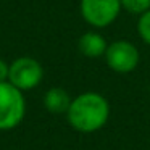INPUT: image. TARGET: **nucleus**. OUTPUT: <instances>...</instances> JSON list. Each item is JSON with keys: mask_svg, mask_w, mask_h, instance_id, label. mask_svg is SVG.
I'll return each instance as SVG.
<instances>
[{"mask_svg": "<svg viewBox=\"0 0 150 150\" xmlns=\"http://www.w3.org/2000/svg\"><path fill=\"white\" fill-rule=\"evenodd\" d=\"M68 123L78 132L91 134L102 129L110 120V103L98 92H84L71 100L68 111Z\"/></svg>", "mask_w": 150, "mask_h": 150, "instance_id": "obj_1", "label": "nucleus"}, {"mask_svg": "<svg viewBox=\"0 0 150 150\" xmlns=\"http://www.w3.org/2000/svg\"><path fill=\"white\" fill-rule=\"evenodd\" d=\"M26 103L23 91L15 87L10 81L0 82V131L16 127L23 121Z\"/></svg>", "mask_w": 150, "mask_h": 150, "instance_id": "obj_2", "label": "nucleus"}, {"mask_svg": "<svg viewBox=\"0 0 150 150\" xmlns=\"http://www.w3.org/2000/svg\"><path fill=\"white\" fill-rule=\"evenodd\" d=\"M81 15L91 26L107 28L118 18L121 11V0H81Z\"/></svg>", "mask_w": 150, "mask_h": 150, "instance_id": "obj_3", "label": "nucleus"}, {"mask_svg": "<svg viewBox=\"0 0 150 150\" xmlns=\"http://www.w3.org/2000/svg\"><path fill=\"white\" fill-rule=\"evenodd\" d=\"M105 60L110 69L120 74H127V73L134 71L139 65V50L129 40H115L107 47L105 52Z\"/></svg>", "mask_w": 150, "mask_h": 150, "instance_id": "obj_4", "label": "nucleus"}, {"mask_svg": "<svg viewBox=\"0 0 150 150\" xmlns=\"http://www.w3.org/2000/svg\"><path fill=\"white\" fill-rule=\"evenodd\" d=\"M42 76L44 69L37 60L31 57H21L10 65L8 81L20 91H29L42 81Z\"/></svg>", "mask_w": 150, "mask_h": 150, "instance_id": "obj_5", "label": "nucleus"}, {"mask_svg": "<svg viewBox=\"0 0 150 150\" xmlns=\"http://www.w3.org/2000/svg\"><path fill=\"white\" fill-rule=\"evenodd\" d=\"M107 40L102 34L95 33V31H89V33L82 34L79 37L78 42V49L79 52L84 57H89V58H98V57H105V52H107Z\"/></svg>", "mask_w": 150, "mask_h": 150, "instance_id": "obj_6", "label": "nucleus"}, {"mask_svg": "<svg viewBox=\"0 0 150 150\" xmlns=\"http://www.w3.org/2000/svg\"><path fill=\"white\" fill-rule=\"evenodd\" d=\"M44 105L50 113H66L71 105V98H69L68 92L62 87H52L47 91V94L44 95Z\"/></svg>", "mask_w": 150, "mask_h": 150, "instance_id": "obj_7", "label": "nucleus"}, {"mask_svg": "<svg viewBox=\"0 0 150 150\" xmlns=\"http://www.w3.org/2000/svg\"><path fill=\"white\" fill-rule=\"evenodd\" d=\"M121 8L131 15H142L150 10V0H121Z\"/></svg>", "mask_w": 150, "mask_h": 150, "instance_id": "obj_8", "label": "nucleus"}, {"mask_svg": "<svg viewBox=\"0 0 150 150\" xmlns=\"http://www.w3.org/2000/svg\"><path fill=\"white\" fill-rule=\"evenodd\" d=\"M137 33H139L140 39L150 45V10H147L145 13H142L139 16V21H137Z\"/></svg>", "mask_w": 150, "mask_h": 150, "instance_id": "obj_9", "label": "nucleus"}, {"mask_svg": "<svg viewBox=\"0 0 150 150\" xmlns=\"http://www.w3.org/2000/svg\"><path fill=\"white\" fill-rule=\"evenodd\" d=\"M8 74H10V65L0 60V82H5L8 81Z\"/></svg>", "mask_w": 150, "mask_h": 150, "instance_id": "obj_10", "label": "nucleus"}]
</instances>
